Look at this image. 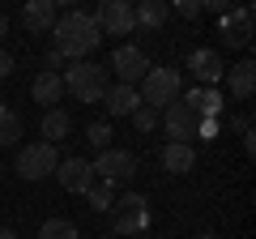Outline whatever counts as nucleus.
<instances>
[{"mask_svg": "<svg viewBox=\"0 0 256 239\" xmlns=\"http://www.w3.org/2000/svg\"><path fill=\"white\" fill-rule=\"evenodd\" d=\"M0 239H18V230H9V226H0Z\"/></svg>", "mask_w": 256, "mask_h": 239, "instance_id": "obj_32", "label": "nucleus"}, {"mask_svg": "<svg viewBox=\"0 0 256 239\" xmlns=\"http://www.w3.org/2000/svg\"><path fill=\"white\" fill-rule=\"evenodd\" d=\"M9 34V18H4V13H0V38Z\"/></svg>", "mask_w": 256, "mask_h": 239, "instance_id": "obj_31", "label": "nucleus"}, {"mask_svg": "<svg viewBox=\"0 0 256 239\" xmlns=\"http://www.w3.org/2000/svg\"><path fill=\"white\" fill-rule=\"evenodd\" d=\"M22 141V116L0 102V146H18Z\"/></svg>", "mask_w": 256, "mask_h": 239, "instance_id": "obj_21", "label": "nucleus"}, {"mask_svg": "<svg viewBox=\"0 0 256 239\" xmlns=\"http://www.w3.org/2000/svg\"><path fill=\"white\" fill-rule=\"evenodd\" d=\"M158 158H162V171H171V175H188L192 166H196V150L180 146V141H166Z\"/></svg>", "mask_w": 256, "mask_h": 239, "instance_id": "obj_17", "label": "nucleus"}, {"mask_svg": "<svg viewBox=\"0 0 256 239\" xmlns=\"http://www.w3.org/2000/svg\"><path fill=\"white\" fill-rule=\"evenodd\" d=\"M86 141H90L98 154H102V150H111V124H107V120H90V128H86Z\"/></svg>", "mask_w": 256, "mask_h": 239, "instance_id": "obj_24", "label": "nucleus"}, {"mask_svg": "<svg viewBox=\"0 0 256 239\" xmlns=\"http://www.w3.org/2000/svg\"><path fill=\"white\" fill-rule=\"evenodd\" d=\"M150 68L154 64H150V56L141 52L137 43H120L116 52H111V73L120 77V86H137Z\"/></svg>", "mask_w": 256, "mask_h": 239, "instance_id": "obj_7", "label": "nucleus"}, {"mask_svg": "<svg viewBox=\"0 0 256 239\" xmlns=\"http://www.w3.org/2000/svg\"><path fill=\"white\" fill-rule=\"evenodd\" d=\"M30 98H34V102H43V107L52 111L56 102L64 98V77H60V73H47V68H43V73H38L34 82H30Z\"/></svg>", "mask_w": 256, "mask_h": 239, "instance_id": "obj_16", "label": "nucleus"}, {"mask_svg": "<svg viewBox=\"0 0 256 239\" xmlns=\"http://www.w3.org/2000/svg\"><path fill=\"white\" fill-rule=\"evenodd\" d=\"M43 141L47 146H56V141H64L68 137V128H73V120H68V111H60V107H52V111H43Z\"/></svg>", "mask_w": 256, "mask_h": 239, "instance_id": "obj_20", "label": "nucleus"}, {"mask_svg": "<svg viewBox=\"0 0 256 239\" xmlns=\"http://www.w3.org/2000/svg\"><path fill=\"white\" fill-rule=\"evenodd\" d=\"M158 120H162V116H158V111H150V107H137V111H132V124H137L141 132H154Z\"/></svg>", "mask_w": 256, "mask_h": 239, "instance_id": "obj_25", "label": "nucleus"}, {"mask_svg": "<svg viewBox=\"0 0 256 239\" xmlns=\"http://www.w3.org/2000/svg\"><path fill=\"white\" fill-rule=\"evenodd\" d=\"M230 128H235L239 137H244V132H252V116H235V120H230Z\"/></svg>", "mask_w": 256, "mask_h": 239, "instance_id": "obj_30", "label": "nucleus"}, {"mask_svg": "<svg viewBox=\"0 0 256 239\" xmlns=\"http://www.w3.org/2000/svg\"><path fill=\"white\" fill-rule=\"evenodd\" d=\"M38 239H82V230H77L73 218H47L38 226Z\"/></svg>", "mask_w": 256, "mask_h": 239, "instance_id": "obj_22", "label": "nucleus"}, {"mask_svg": "<svg viewBox=\"0 0 256 239\" xmlns=\"http://www.w3.org/2000/svg\"><path fill=\"white\" fill-rule=\"evenodd\" d=\"M184 107H192L201 120H222V111H226V98H222L218 86H192V90L180 94Z\"/></svg>", "mask_w": 256, "mask_h": 239, "instance_id": "obj_11", "label": "nucleus"}, {"mask_svg": "<svg viewBox=\"0 0 256 239\" xmlns=\"http://www.w3.org/2000/svg\"><path fill=\"white\" fill-rule=\"evenodd\" d=\"M102 107H107V116H128L132 120V111L141 107V98H137V86H107V94H102Z\"/></svg>", "mask_w": 256, "mask_h": 239, "instance_id": "obj_15", "label": "nucleus"}, {"mask_svg": "<svg viewBox=\"0 0 256 239\" xmlns=\"http://www.w3.org/2000/svg\"><path fill=\"white\" fill-rule=\"evenodd\" d=\"M56 175H60V188L73 196H86V188L94 184V166L86 162V158H64L60 166H56Z\"/></svg>", "mask_w": 256, "mask_h": 239, "instance_id": "obj_13", "label": "nucleus"}, {"mask_svg": "<svg viewBox=\"0 0 256 239\" xmlns=\"http://www.w3.org/2000/svg\"><path fill=\"white\" fill-rule=\"evenodd\" d=\"M90 18L98 26V34H132L137 30V18H132V4L128 0H102Z\"/></svg>", "mask_w": 256, "mask_h": 239, "instance_id": "obj_8", "label": "nucleus"}, {"mask_svg": "<svg viewBox=\"0 0 256 239\" xmlns=\"http://www.w3.org/2000/svg\"><path fill=\"white\" fill-rule=\"evenodd\" d=\"M196 239H218V235H196Z\"/></svg>", "mask_w": 256, "mask_h": 239, "instance_id": "obj_33", "label": "nucleus"}, {"mask_svg": "<svg viewBox=\"0 0 256 239\" xmlns=\"http://www.w3.org/2000/svg\"><path fill=\"white\" fill-rule=\"evenodd\" d=\"M9 73H13V52H4V47H0V82H4Z\"/></svg>", "mask_w": 256, "mask_h": 239, "instance_id": "obj_29", "label": "nucleus"}, {"mask_svg": "<svg viewBox=\"0 0 256 239\" xmlns=\"http://www.w3.org/2000/svg\"><path fill=\"white\" fill-rule=\"evenodd\" d=\"M226 82H230V94H235V98H252V90H256V64H252V60L230 64L226 68Z\"/></svg>", "mask_w": 256, "mask_h": 239, "instance_id": "obj_18", "label": "nucleus"}, {"mask_svg": "<svg viewBox=\"0 0 256 239\" xmlns=\"http://www.w3.org/2000/svg\"><path fill=\"white\" fill-rule=\"evenodd\" d=\"M56 18H60V9H56L52 0H30V4H22V26L30 34H52Z\"/></svg>", "mask_w": 256, "mask_h": 239, "instance_id": "obj_14", "label": "nucleus"}, {"mask_svg": "<svg viewBox=\"0 0 256 239\" xmlns=\"http://www.w3.org/2000/svg\"><path fill=\"white\" fill-rule=\"evenodd\" d=\"M188 73H192V86H218L226 77V64L214 47H192L188 52Z\"/></svg>", "mask_w": 256, "mask_h": 239, "instance_id": "obj_9", "label": "nucleus"}, {"mask_svg": "<svg viewBox=\"0 0 256 239\" xmlns=\"http://www.w3.org/2000/svg\"><path fill=\"white\" fill-rule=\"evenodd\" d=\"M90 166H94V180H107V184H128L141 171L137 154H128V150H102Z\"/></svg>", "mask_w": 256, "mask_h": 239, "instance_id": "obj_5", "label": "nucleus"}, {"mask_svg": "<svg viewBox=\"0 0 256 239\" xmlns=\"http://www.w3.org/2000/svg\"><path fill=\"white\" fill-rule=\"evenodd\" d=\"M132 239H150V235H132Z\"/></svg>", "mask_w": 256, "mask_h": 239, "instance_id": "obj_34", "label": "nucleus"}, {"mask_svg": "<svg viewBox=\"0 0 256 239\" xmlns=\"http://www.w3.org/2000/svg\"><path fill=\"white\" fill-rule=\"evenodd\" d=\"M222 132V120H201V124H196V137L201 141H214Z\"/></svg>", "mask_w": 256, "mask_h": 239, "instance_id": "obj_26", "label": "nucleus"}, {"mask_svg": "<svg viewBox=\"0 0 256 239\" xmlns=\"http://www.w3.org/2000/svg\"><path fill=\"white\" fill-rule=\"evenodd\" d=\"M86 196H90V210L107 214V210H111V201H116V184H107V180H94V184L86 188Z\"/></svg>", "mask_w": 256, "mask_h": 239, "instance_id": "obj_23", "label": "nucleus"}, {"mask_svg": "<svg viewBox=\"0 0 256 239\" xmlns=\"http://www.w3.org/2000/svg\"><path fill=\"white\" fill-rule=\"evenodd\" d=\"M60 77H64V94H73L82 102H102V94H107V68L90 64V60L68 64V73H60Z\"/></svg>", "mask_w": 256, "mask_h": 239, "instance_id": "obj_4", "label": "nucleus"}, {"mask_svg": "<svg viewBox=\"0 0 256 239\" xmlns=\"http://www.w3.org/2000/svg\"><path fill=\"white\" fill-rule=\"evenodd\" d=\"M43 64H47V73H60V68H64V56H60V52H47Z\"/></svg>", "mask_w": 256, "mask_h": 239, "instance_id": "obj_28", "label": "nucleus"}, {"mask_svg": "<svg viewBox=\"0 0 256 239\" xmlns=\"http://www.w3.org/2000/svg\"><path fill=\"white\" fill-rule=\"evenodd\" d=\"M56 166H60V154H56V146H47V141H34V146H26L18 154V175L30 180V184L56 175Z\"/></svg>", "mask_w": 256, "mask_h": 239, "instance_id": "obj_6", "label": "nucleus"}, {"mask_svg": "<svg viewBox=\"0 0 256 239\" xmlns=\"http://www.w3.org/2000/svg\"><path fill=\"white\" fill-rule=\"evenodd\" d=\"M196 124H201V116L192 107H184V102H171V107L162 111V128L171 141H180V146H192V137H196Z\"/></svg>", "mask_w": 256, "mask_h": 239, "instance_id": "obj_10", "label": "nucleus"}, {"mask_svg": "<svg viewBox=\"0 0 256 239\" xmlns=\"http://www.w3.org/2000/svg\"><path fill=\"white\" fill-rule=\"evenodd\" d=\"M218 34H222V43H226V47H248V43H252V9L239 4V9L222 13Z\"/></svg>", "mask_w": 256, "mask_h": 239, "instance_id": "obj_12", "label": "nucleus"}, {"mask_svg": "<svg viewBox=\"0 0 256 239\" xmlns=\"http://www.w3.org/2000/svg\"><path fill=\"white\" fill-rule=\"evenodd\" d=\"M132 18H137V26H146V30H162L166 18H171V4H166V0H141L137 9H132Z\"/></svg>", "mask_w": 256, "mask_h": 239, "instance_id": "obj_19", "label": "nucleus"}, {"mask_svg": "<svg viewBox=\"0 0 256 239\" xmlns=\"http://www.w3.org/2000/svg\"><path fill=\"white\" fill-rule=\"evenodd\" d=\"M180 94H184V77H180V68H150L146 77L137 82V98H141V107H150V111H158L162 116L171 102H180Z\"/></svg>", "mask_w": 256, "mask_h": 239, "instance_id": "obj_2", "label": "nucleus"}, {"mask_svg": "<svg viewBox=\"0 0 256 239\" xmlns=\"http://www.w3.org/2000/svg\"><path fill=\"white\" fill-rule=\"evenodd\" d=\"M98 26H94V18L86 9H68V13H60L56 18V26H52V52H60L64 60H86V56L98 47Z\"/></svg>", "mask_w": 256, "mask_h": 239, "instance_id": "obj_1", "label": "nucleus"}, {"mask_svg": "<svg viewBox=\"0 0 256 239\" xmlns=\"http://www.w3.org/2000/svg\"><path fill=\"white\" fill-rule=\"evenodd\" d=\"M175 13H180V18H188V22H196V18H201V0H180V4H175Z\"/></svg>", "mask_w": 256, "mask_h": 239, "instance_id": "obj_27", "label": "nucleus"}, {"mask_svg": "<svg viewBox=\"0 0 256 239\" xmlns=\"http://www.w3.org/2000/svg\"><path fill=\"white\" fill-rule=\"evenodd\" d=\"M107 214H111V230L124 235V239L146 235L150 230V201L141 192H128V196H120V201H111Z\"/></svg>", "mask_w": 256, "mask_h": 239, "instance_id": "obj_3", "label": "nucleus"}]
</instances>
